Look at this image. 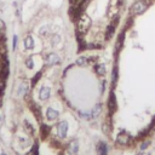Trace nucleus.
<instances>
[{
    "label": "nucleus",
    "instance_id": "1",
    "mask_svg": "<svg viewBox=\"0 0 155 155\" xmlns=\"http://www.w3.org/2000/svg\"><path fill=\"white\" fill-rule=\"evenodd\" d=\"M90 27H91V18L87 15L81 13L76 19V33L84 35L90 29Z\"/></svg>",
    "mask_w": 155,
    "mask_h": 155
},
{
    "label": "nucleus",
    "instance_id": "2",
    "mask_svg": "<svg viewBox=\"0 0 155 155\" xmlns=\"http://www.w3.org/2000/svg\"><path fill=\"white\" fill-rule=\"evenodd\" d=\"M148 7V4L145 0H138L137 2H134L132 6H131V15H142L143 12H145Z\"/></svg>",
    "mask_w": 155,
    "mask_h": 155
},
{
    "label": "nucleus",
    "instance_id": "3",
    "mask_svg": "<svg viewBox=\"0 0 155 155\" xmlns=\"http://www.w3.org/2000/svg\"><path fill=\"white\" fill-rule=\"evenodd\" d=\"M101 110H102V105L101 104H97L91 111H88V113H80V115L84 119H93V117H96L101 113Z\"/></svg>",
    "mask_w": 155,
    "mask_h": 155
},
{
    "label": "nucleus",
    "instance_id": "4",
    "mask_svg": "<svg viewBox=\"0 0 155 155\" xmlns=\"http://www.w3.org/2000/svg\"><path fill=\"white\" fill-rule=\"evenodd\" d=\"M130 142H131V136L128 133H126V132L120 133L117 136V138H116V143L117 144H121V145H127Z\"/></svg>",
    "mask_w": 155,
    "mask_h": 155
},
{
    "label": "nucleus",
    "instance_id": "5",
    "mask_svg": "<svg viewBox=\"0 0 155 155\" xmlns=\"http://www.w3.org/2000/svg\"><path fill=\"white\" fill-rule=\"evenodd\" d=\"M67 131H68V122L67 121H61L57 125V133H58V136L64 138L65 134H67Z\"/></svg>",
    "mask_w": 155,
    "mask_h": 155
},
{
    "label": "nucleus",
    "instance_id": "6",
    "mask_svg": "<svg viewBox=\"0 0 155 155\" xmlns=\"http://www.w3.org/2000/svg\"><path fill=\"white\" fill-rule=\"evenodd\" d=\"M59 61H61V58H59V56L56 54V53H50V54H47V57H46V64H47V65H54V64L59 63Z\"/></svg>",
    "mask_w": 155,
    "mask_h": 155
},
{
    "label": "nucleus",
    "instance_id": "7",
    "mask_svg": "<svg viewBox=\"0 0 155 155\" xmlns=\"http://www.w3.org/2000/svg\"><path fill=\"white\" fill-rule=\"evenodd\" d=\"M34 39H33V36L31 35H27L25 38H24V40H23V46H24V48L25 50H33L34 48Z\"/></svg>",
    "mask_w": 155,
    "mask_h": 155
},
{
    "label": "nucleus",
    "instance_id": "8",
    "mask_svg": "<svg viewBox=\"0 0 155 155\" xmlns=\"http://www.w3.org/2000/svg\"><path fill=\"white\" fill-rule=\"evenodd\" d=\"M50 93H51L50 87H47V86H42V87L40 88V92H39L40 99H41V101H46V99L50 97Z\"/></svg>",
    "mask_w": 155,
    "mask_h": 155
},
{
    "label": "nucleus",
    "instance_id": "9",
    "mask_svg": "<svg viewBox=\"0 0 155 155\" xmlns=\"http://www.w3.org/2000/svg\"><path fill=\"white\" fill-rule=\"evenodd\" d=\"M27 92H28V84L25 81H22L19 87H18V96L23 97V96L27 94Z\"/></svg>",
    "mask_w": 155,
    "mask_h": 155
},
{
    "label": "nucleus",
    "instance_id": "10",
    "mask_svg": "<svg viewBox=\"0 0 155 155\" xmlns=\"http://www.w3.org/2000/svg\"><path fill=\"white\" fill-rule=\"evenodd\" d=\"M57 116H58V111L57 110H54V109H52V108H48L47 109V111H46V117L48 119V120H56L57 119Z\"/></svg>",
    "mask_w": 155,
    "mask_h": 155
},
{
    "label": "nucleus",
    "instance_id": "11",
    "mask_svg": "<svg viewBox=\"0 0 155 155\" xmlns=\"http://www.w3.org/2000/svg\"><path fill=\"white\" fill-rule=\"evenodd\" d=\"M68 150H69V154H70V155H75V154L78 153V150H79V145H78V142H76V140H73V142L69 144V147H68Z\"/></svg>",
    "mask_w": 155,
    "mask_h": 155
},
{
    "label": "nucleus",
    "instance_id": "12",
    "mask_svg": "<svg viewBox=\"0 0 155 155\" xmlns=\"http://www.w3.org/2000/svg\"><path fill=\"white\" fill-rule=\"evenodd\" d=\"M108 105H109V109L110 111H114L116 109V101H115V96H114V92L110 93V97H109V102H108Z\"/></svg>",
    "mask_w": 155,
    "mask_h": 155
},
{
    "label": "nucleus",
    "instance_id": "13",
    "mask_svg": "<svg viewBox=\"0 0 155 155\" xmlns=\"http://www.w3.org/2000/svg\"><path fill=\"white\" fill-rule=\"evenodd\" d=\"M97 150H98V155H107L108 153V148L104 143H99V145L97 147Z\"/></svg>",
    "mask_w": 155,
    "mask_h": 155
},
{
    "label": "nucleus",
    "instance_id": "14",
    "mask_svg": "<svg viewBox=\"0 0 155 155\" xmlns=\"http://www.w3.org/2000/svg\"><path fill=\"white\" fill-rule=\"evenodd\" d=\"M96 73H97L98 75H104V74H105V65L102 64V63L97 64V65H96Z\"/></svg>",
    "mask_w": 155,
    "mask_h": 155
},
{
    "label": "nucleus",
    "instance_id": "15",
    "mask_svg": "<svg viewBox=\"0 0 155 155\" xmlns=\"http://www.w3.org/2000/svg\"><path fill=\"white\" fill-rule=\"evenodd\" d=\"M88 63V58L87 57H79L76 59V64L78 65H86Z\"/></svg>",
    "mask_w": 155,
    "mask_h": 155
},
{
    "label": "nucleus",
    "instance_id": "16",
    "mask_svg": "<svg viewBox=\"0 0 155 155\" xmlns=\"http://www.w3.org/2000/svg\"><path fill=\"white\" fill-rule=\"evenodd\" d=\"M124 36H125V34L121 33L120 36H119V39H117V45H115V50H116V51L120 50V47H121V45H122V41H124Z\"/></svg>",
    "mask_w": 155,
    "mask_h": 155
},
{
    "label": "nucleus",
    "instance_id": "17",
    "mask_svg": "<svg viewBox=\"0 0 155 155\" xmlns=\"http://www.w3.org/2000/svg\"><path fill=\"white\" fill-rule=\"evenodd\" d=\"M25 67H27L28 69H33V68H34V61H33L31 57H29V58L25 59Z\"/></svg>",
    "mask_w": 155,
    "mask_h": 155
},
{
    "label": "nucleus",
    "instance_id": "18",
    "mask_svg": "<svg viewBox=\"0 0 155 155\" xmlns=\"http://www.w3.org/2000/svg\"><path fill=\"white\" fill-rule=\"evenodd\" d=\"M17 45H18V36L15 34V35L12 36V50H13V51H16Z\"/></svg>",
    "mask_w": 155,
    "mask_h": 155
},
{
    "label": "nucleus",
    "instance_id": "19",
    "mask_svg": "<svg viewBox=\"0 0 155 155\" xmlns=\"http://www.w3.org/2000/svg\"><path fill=\"white\" fill-rule=\"evenodd\" d=\"M40 76H41V71H39V73H36V74H35V76H34V78H33V80H31V86H35V85H36V82L39 81Z\"/></svg>",
    "mask_w": 155,
    "mask_h": 155
},
{
    "label": "nucleus",
    "instance_id": "20",
    "mask_svg": "<svg viewBox=\"0 0 155 155\" xmlns=\"http://www.w3.org/2000/svg\"><path fill=\"white\" fill-rule=\"evenodd\" d=\"M5 30H6V24H5V22L0 18V34L5 33Z\"/></svg>",
    "mask_w": 155,
    "mask_h": 155
},
{
    "label": "nucleus",
    "instance_id": "21",
    "mask_svg": "<svg viewBox=\"0 0 155 155\" xmlns=\"http://www.w3.org/2000/svg\"><path fill=\"white\" fill-rule=\"evenodd\" d=\"M41 131H42V137H46V134H47V132L50 131V127L48 126H46V125H42V128H41Z\"/></svg>",
    "mask_w": 155,
    "mask_h": 155
},
{
    "label": "nucleus",
    "instance_id": "22",
    "mask_svg": "<svg viewBox=\"0 0 155 155\" xmlns=\"http://www.w3.org/2000/svg\"><path fill=\"white\" fill-rule=\"evenodd\" d=\"M47 30H48V27H47V25H45V27H41V28H40V31H39V34H40V35H45V34L47 33Z\"/></svg>",
    "mask_w": 155,
    "mask_h": 155
},
{
    "label": "nucleus",
    "instance_id": "23",
    "mask_svg": "<svg viewBox=\"0 0 155 155\" xmlns=\"http://www.w3.org/2000/svg\"><path fill=\"white\" fill-rule=\"evenodd\" d=\"M24 124H25V130H27V131H28V132H29V133L31 134V133L34 132V130H33V127H31V126H30V124H28L27 121H25Z\"/></svg>",
    "mask_w": 155,
    "mask_h": 155
},
{
    "label": "nucleus",
    "instance_id": "24",
    "mask_svg": "<svg viewBox=\"0 0 155 155\" xmlns=\"http://www.w3.org/2000/svg\"><path fill=\"white\" fill-rule=\"evenodd\" d=\"M29 155H38V145L36 144H34V147H33V149H31Z\"/></svg>",
    "mask_w": 155,
    "mask_h": 155
},
{
    "label": "nucleus",
    "instance_id": "25",
    "mask_svg": "<svg viewBox=\"0 0 155 155\" xmlns=\"http://www.w3.org/2000/svg\"><path fill=\"white\" fill-rule=\"evenodd\" d=\"M116 79H117V69L115 68V69L113 70V82H115Z\"/></svg>",
    "mask_w": 155,
    "mask_h": 155
},
{
    "label": "nucleus",
    "instance_id": "26",
    "mask_svg": "<svg viewBox=\"0 0 155 155\" xmlns=\"http://www.w3.org/2000/svg\"><path fill=\"white\" fill-rule=\"evenodd\" d=\"M148 144H149V142H147V143H143V144H142V149L147 148V147H148Z\"/></svg>",
    "mask_w": 155,
    "mask_h": 155
}]
</instances>
